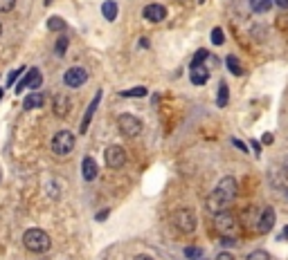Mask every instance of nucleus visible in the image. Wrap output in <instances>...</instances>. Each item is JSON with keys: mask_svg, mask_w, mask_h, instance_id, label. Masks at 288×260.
Here are the masks:
<instances>
[{"mask_svg": "<svg viewBox=\"0 0 288 260\" xmlns=\"http://www.w3.org/2000/svg\"><path fill=\"white\" fill-rule=\"evenodd\" d=\"M236 191H239L236 179L234 177H223L221 182H218L216 189L210 193V197H207V211L214 213V215L228 211V208L232 207V202H234Z\"/></svg>", "mask_w": 288, "mask_h": 260, "instance_id": "f257e3e1", "label": "nucleus"}, {"mask_svg": "<svg viewBox=\"0 0 288 260\" xmlns=\"http://www.w3.org/2000/svg\"><path fill=\"white\" fill-rule=\"evenodd\" d=\"M23 243L30 251H34V254H43V251L50 249L52 240H50V236H47L43 229H30V231H25Z\"/></svg>", "mask_w": 288, "mask_h": 260, "instance_id": "f03ea898", "label": "nucleus"}, {"mask_svg": "<svg viewBox=\"0 0 288 260\" xmlns=\"http://www.w3.org/2000/svg\"><path fill=\"white\" fill-rule=\"evenodd\" d=\"M239 218L234 213H230V211H223V213H216L214 215V226H216V231L221 233L223 238H234L239 233Z\"/></svg>", "mask_w": 288, "mask_h": 260, "instance_id": "7ed1b4c3", "label": "nucleus"}, {"mask_svg": "<svg viewBox=\"0 0 288 260\" xmlns=\"http://www.w3.org/2000/svg\"><path fill=\"white\" fill-rule=\"evenodd\" d=\"M72 151H75V135L70 130H59L52 139V153L59 157H65Z\"/></svg>", "mask_w": 288, "mask_h": 260, "instance_id": "20e7f679", "label": "nucleus"}, {"mask_svg": "<svg viewBox=\"0 0 288 260\" xmlns=\"http://www.w3.org/2000/svg\"><path fill=\"white\" fill-rule=\"evenodd\" d=\"M171 220L180 233H192L196 229V215L192 208H178V211H173Z\"/></svg>", "mask_w": 288, "mask_h": 260, "instance_id": "39448f33", "label": "nucleus"}, {"mask_svg": "<svg viewBox=\"0 0 288 260\" xmlns=\"http://www.w3.org/2000/svg\"><path fill=\"white\" fill-rule=\"evenodd\" d=\"M117 128L124 137H137L142 133V121L133 115H122L117 119Z\"/></svg>", "mask_w": 288, "mask_h": 260, "instance_id": "423d86ee", "label": "nucleus"}, {"mask_svg": "<svg viewBox=\"0 0 288 260\" xmlns=\"http://www.w3.org/2000/svg\"><path fill=\"white\" fill-rule=\"evenodd\" d=\"M104 159H106V166L108 168H122L126 164V153H124L122 146H108L106 153H104Z\"/></svg>", "mask_w": 288, "mask_h": 260, "instance_id": "0eeeda50", "label": "nucleus"}, {"mask_svg": "<svg viewBox=\"0 0 288 260\" xmlns=\"http://www.w3.org/2000/svg\"><path fill=\"white\" fill-rule=\"evenodd\" d=\"M41 83H43V76H41V72L38 69H30L27 72V76H23L20 81L16 83V94H20L25 90V87H32V92H36L38 87H41Z\"/></svg>", "mask_w": 288, "mask_h": 260, "instance_id": "6e6552de", "label": "nucleus"}, {"mask_svg": "<svg viewBox=\"0 0 288 260\" xmlns=\"http://www.w3.org/2000/svg\"><path fill=\"white\" fill-rule=\"evenodd\" d=\"M86 81H88V72L83 68H70L63 76V83L68 87H81Z\"/></svg>", "mask_w": 288, "mask_h": 260, "instance_id": "1a4fd4ad", "label": "nucleus"}, {"mask_svg": "<svg viewBox=\"0 0 288 260\" xmlns=\"http://www.w3.org/2000/svg\"><path fill=\"white\" fill-rule=\"evenodd\" d=\"M272 226H275V208L272 207L261 208V215H259L257 222V233H268Z\"/></svg>", "mask_w": 288, "mask_h": 260, "instance_id": "9d476101", "label": "nucleus"}, {"mask_svg": "<svg viewBox=\"0 0 288 260\" xmlns=\"http://www.w3.org/2000/svg\"><path fill=\"white\" fill-rule=\"evenodd\" d=\"M144 18H147L149 23H162L167 18V9L158 2H153V5H147L144 7Z\"/></svg>", "mask_w": 288, "mask_h": 260, "instance_id": "9b49d317", "label": "nucleus"}, {"mask_svg": "<svg viewBox=\"0 0 288 260\" xmlns=\"http://www.w3.org/2000/svg\"><path fill=\"white\" fill-rule=\"evenodd\" d=\"M101 101V90L93 97V101H90V105L86 108V112H83V119H81V133H88V126L90 121H93V117H95V110H97V105H99Z\"/></svg>", "mask_w": 288, "mask_h": 260, "instance_id": "f8f14e48", "label": "nucleus"}, {"mask_svg": "<svg viewBox=\"0 0 288 260\" xmlns=\"http://www.w3.org/2000/svg\"><path fill=\"white\" fill-rule=\"evenodd\" d=\"M259 215H261V211H259L257 207H248L246 211L241 213V220H239V222H241V225L246 226V229H254V231H257Z\"/></svg>", "mask_w": 288, "mask_h": 260, "instance_id": "ddd939ff", "label": "nucleus"}, {"mask_svg": "<svg viewBox=\"0 0 288 260\" xmlns=\"http://www.w3.org/2000/svg\"><path fill=\"white\" fill-rule=\"evenodd\" d=\"M189 76H192V83H194V86H205V83L210 81V69H207L203 63H200V65H192Z\"/></svg>", "mask_w": 288, "mask_h": 260, "instance_id": "4468645a", "label": "nucleus"}, {"mask_svg": "<svg viewBox=\"0 0 288 260\" xmlns=\"http://www.w3.org/2000/svg\"><path fill=\"white\" fill-rule=\"evenodd\" d=\"M81 173H83V179L86 182H93L95 177H97V162H95L93 157H83V162H81Z\"/></svg>", "mask_w": 288, "mask_h": 260, "instance_id": "2eb2a0df", "label": "nucleus"}, {"mask_svg": "<svg viewBox=\"0 0 288 260\" xmlns=\"http://www.w3.org/2000/svg\"><path fill=\"white\" fill-rule=\"evenodd\" d=\"M70 105H72V101L65 94H59V97L54 99V112L59 117H65L68 112H70Z\"/></svg>", "mask_w": 288, "mask_h": 260, "instance_id": "dca6fc26", "label": "nucleus"}, {"mask_svg": "<svg viewBox=\"0 0 288 260\" xmlns=\"http://www.w3.org/2000/svg\"><path fill=\"white\" fill-rule=\"evenodd\" d=\"M38 105H43V94H38V92L27 94V99L23 101L25 110H34V108H38Z\"/></svg>", "mask_w": 288, "mask_h": 260, "instance_id": "f3484780", "label": "nucleus"}, {"mask_svg": "<svg viewBox=\"0 0 288 260\" xmlns=\"http://www.w3.org/2000/svg\"><path fill=\"white\" fill-rule=\"evenodd\" d=\"M225 65H228V69H230V72H232L234 76H241V74H243V65L239 63V58L232 56V54H230V56H225Z\"/></svg>", "mask_w": 288, "mask_h": 260, "instance_id": "a211bd4d", "label": "nucleus"}, {"mask_svg": "<svg viewBox=\"0 0 288 260\" xmlns=\"http://www.w3.org/2000/svg\"><path fill=\"white\" fill-rule=\"evenodd\" d=\"M272 7V0H250V9L254 14H266Z\"/></svg>", "mask_w": 288, "mask_h": 260, "instance_id": "6ab92c4d", "label": "nucleus"}, {"mask_svg": "<svg viewBox=\"0 0 288 260\" xmlns=\"http://www.w3.org/2000/svg\"><path fill=\"white\" fill-rule=\"evenodd\" d=\"M101 14H104V18H108V20H115V18H117V2H113V0L104 2V5H101Z\"/></svg>", "mask_w": 288, "mask_h": 260, "instance_id": "aec40b11", "label": "nucleus"}, {"mask_svg": "<svg viewBox=\"0 0 288 260\" xmlns=\"http://www.w3.org/2000/svg\"><path fill=\"white\" fill-rule=\"evenodd\" d=\"M228 101H230V90H228V86H225V83H221V86H218L216 105H218V108H225V105H228Z\"/></svg>", "mask_w": 288, "mask_h": 260, "instance_id": "412c9836", "label": "nucleus"}, {"mask_svg": "<svg viewBox=\"0 0 288 260\" xmlns=\"http://www.w3.org/2000/svg\"><path fill=\"white\" fill-rule=\"evenodd\" d=\"M65 27H68V25L63 23V18H59V16L47 18V29H52V32H63Z\"/></svg>", "mask_w": 288, "mask_h": 260, "instance_id": "4be33fe9", "label": "nucleus"}, {"mask_svg": "<svg viewBox=\"0 0 288 260\" xmlns=\"http://www.w3.org/2000/svg\"><path fill=\"white\" fill-rule=\"evenodd\" d=\"M124 99H137V97H144L147 92V87H131V90H124V92H119Z\"/></svg>", "mask_w": 288, "mask_h": 260, "instance_id": "5701e85b", "label": "nucleus"}, {"mask_svg": "<svg viewBox=\"0 0 288 260\" xmlns=\"http://www.w3.org/2000/svg\"><path fill=\"white\" fill-rule=\"evenodd\" d=\"M212 43H214V45H223V43H225V34H223V29H221V27H214L212 29Z\"/></svg>", "mask_w": 288, "mask_h": 260, "instance_id": "b1692460", "label": "nucleus"}, {"mask_svg": "<svg viewBox=\"0 0 288 260\" xmlns=\"http://www.w3.org/2000/svg\"><path fill=\"white\" fill-rule=\"evenodd\" d=\"M248 260H270V254L264 251V249H257V251H252V254L248 256Z\"/></svg>", "mask_w": 288, "mask_h": 260, "instance_id": "393cba45", "label": "nucleus"}, {"mask_svg": "<svg viewBox=\"0 0 288 260\" xmlns=\"http://www.w3.org/2000/svg\"><path fill=\"white\" fill-rule=\"evenodd\" d=\"M185 256L192 260H200V256H203V251H200L198 247H185Z\"/></svg>", "mask_w": 288, "mask_h": 260, "instance_id": "a878e982", "label": "nucleus"}, {"mask_svg": "<svg viewBox=\"0 0 288 260\" xmlns=\"http://www.w3.org/2000/svg\"><path fill=\"white\" fill-rule=\"evenodd\" d=\"M65 50H68V36H61L57 41V56H63Z\"/></svg>", "mask_w": 288, "mask_h": 260, "instance_id": "bb28decb", "label": "nucleus"}, {"mask_svg": "<svg viewBox=\"0 0 288 260\" xmlns=\"http://www.w3.org/2000/svg\"><path fill=\"white\" fill-rule=\"evenodd\" d=\"M205 58H210L207 50H198V52L194 54V61H192V65H200V63H205Z\"/></svg>", "mask_w": 288, "mask_h": 260, "instance_id": "cd10ccee", "label": "nucleus"}, {"mask_svg": "<svg viewBox=\"0 0 288 260\" xmlns=\"http://www.w3.org/2000/svg\"><path fill=\"white\" fill-rule=\"evenodd\" d=\"M25 72V68H18V69H12V72H9V76H7V83H9V86H14V83H16V79L20 74H23Z\"/></svg>", "mask_w": 288, "mask_h": 260, "instance_id": "c85d7f7f", "label": "nucleus"}, {"mask_svg": "<svg viewBox=\"0 0 288 260\" xmlns=\"http://www.w3.org/2000/svg\"><path fill=\"white\" fill-rule=\"evenodd\" d=\"M14 5H16V0H0V12H2V14L12 12Z\"/></svg>", "mask_w": 288, "mask_h": 260, "instance_id": "c756f323", "label": "nucleus"}, {"mask_svg": "<svg viewBox=\"0 0 288 260\" xmlns=\"http://www.w3.org/2000/svg\"><path fill=\"white\" fill-rule=\"evenodd\" d=\"M108 213H111V211H108V208H104V211H99V213L95 215V220H97V222H104V220L108 218Z\"/></svg>", "mask_w": 288, "mask_h": 260, "instance_id": "7c9ffc66", "label": "nucleus"}, {"mask_svg": "<svg viewBox=\"0 0 288 260\" xmlns=\"http://www.w3.org/2000/svg\"><path fill=\"white\" fill-rule=\"evenodd\" d=\"M216 260H234V256L230 254V251H221V254L216 256Z\"/></svg>", "mask_w": 288, "mask_h": 260, "instance_id": "2f4dec72", "label": "nucleus"}, {"mask_svg": "<svg viewBox=\"0 0 288 260\" xmlns=\"http://www.w3.org/2000/svg\"><path fill=\"white\" fill-rule=\"evenodd\" d=\"M232 144H234V146H236V148H239V151L248 153V148H246V144H243V141H239V139H232Z\"/></svg>", "mask_w": 288, "mask_h": 260, "instance_id": "473e14b6", "label": "nucleus"}, {"mask_svg": "<svg viewBox=\"0 0 288 260\" xmlns=\"http://www.w3.org/2000/svg\"><path fill=\"white\" fill-rule=\"evenodd\" d=\"M221 243H223L225 244V247H234V244H236V240H234V238H223V240H221Z\"/></svg>", "mask_w": 288, "mask_h": 260, "instance_id": "72a5a7b5", "label": "nucleus"}, {"mask_svg": "<svg viewBox=\"0 0 288 260\" xmlns=\"http://www.w3.org/2000/svg\"><path fill=\"white\" fill-rule=\"evenodd\" d=\"M275 5H279L282 9H288V0H275Z\"/></svg>", "mask_w": 288, "mask_h": 260, "instance_id": "f704fd0d", "label": "nucleus"}, {"mask_svg": "<svg viewBox=\"0 0 288 260\" xmlns=\"http://www.w3.org/2000/svg\"><path fill=\"white\" fill-rule=\"evenodd\" d=\"M252 148L257 151V155H261V148H259V141H252Z\"/></svg>", "mask_w": 288, "mask_h": 260, "instance_id": "c9c22d12", "label": "nucleus"}, {"mask_svg": "<svg viewBox=\"0 0 288 260\" xmlns=\"http://www.w3.org/2000/svg\"><path fill=\"white\" fill-rule=\"evenodd\" d=\"M133 260H153V258H151V256H135Z\"/></svg>", "mask_w": 288, "mask_h": 260, "instance_id": "e433bc0d", "label": "nucleus"}, {"mask_svg": "<svg viewBox=\"0 0 288 260\" xmlns=\"http://www.w3.org/2000/svg\"><path fill=\"white\" fill-rule=\"evenodd\" d=\"M140 45L142 47H149V38H140Z\"/></svg>", "mask_w": 288, "mask_h": 260, "instance_id": "4c0bfd02", "label": "nucleus"}, {"mask_svg": "<svg viewBox=\"0 0 288 260\" xmlns=\"http://www.w3.org/2000/svg\"><path fill=\"white\" fill-rule=\"evenodd\" d=\"M284 173H286V177H288V164H286V166H284Z\"/></svg>", "mask_w": 288, "mask_h": 260, "instance_id": "58836bf2", "label": "nucleus"}, {"mask_svg": "<svg viewBox=\"0 0 288 260\" xmlns=\"http://www.w3.org/2000/svg\"><path fill=\"white\" fill-rule=\"evenodd\" d=\"M284 236H286V238H288V226H286V229H284Z\"/></svg>", "mask_w": 288, "mask_h": 260, "instance_id": "ea45409f", "label": "nucleus"}, {"mask_svg": "<svg viewBox=\"0 0 288 260\" xmlns=\"http://www.w3.org/2000/svg\"><path fill=\"white\" fill-rule=\"evenodd\" d=\"M2 94H5V90H2V87H0V99H2Z\"/></svg>", "mask_w": 288, "mask_h": 260, "instance_id": "a19ab883", "label": "nucleus"}, {"mask_svg": "<svg viewBox=\"0 0 288 260\" xmlns=\"http://www.w3.org/2000/svg\"><path fill=\"white\" fill-rule=\"evenodd\" d=\"M47 5H52V0H45V7H47Z\"/></svg>", "mask_w": 288, "mask_h": 260, "instance_id": "79ce46f5", "label": "nucleus"}, {"mask_svg": "<svg viewBox=\"0 0 288 260\" xmlns=\"http://www.w3.org/2000/svg\"><path fill=\"white\" fill-rule=\"evenodd\" d=\"M0 34H2V25H0Z\"/></svg>", "mask_w": 288, "mask_h": 260, "instance_id": "37998d69", "label": "nucleus"}, {"mask_svg": "<svg viewBox=\"0 0 288 260\" xmlns=\"http://www.w3.org/2000/svg\"><path fill=\"white\" fill-rule=\"evenodd\" d=\"M200 2H205V0H200Z\"/></svg>", "mask_w": 288, "mask_h": 260, "instance_id": "c03bdc74", "label": "nucleus"}]
</instances>
